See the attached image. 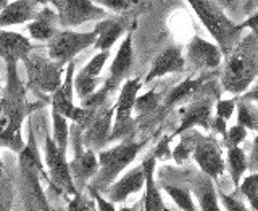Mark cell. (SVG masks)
I'll list each match as a JSON object with an SVG mask.
<instances>
[{
  "label": "cell",
  "instance_id": "6",
  "mask_svg": "<svg viewBox=\"0 0 258 211\" xmlns=\"http://www.w3.org/2000/svg\"><path fill=\"white\" fill-rule=\"evenodd\" d=\"M23 63L28 75V86L36 94L52 95L61 84L64 64L52 60L50 56L34 55L31 52Z\"/></svg>",
  "mask_w": 258,
  "mask_h": 211
},
{
  "label": "cell",
  "instance_id": "21",
  "mask_svg": "<svg viewBox=\"0 0 258 211\" xmlns=\"http://www.w3.org/2000/svg\"><path fill=\"white\" fill-rule=\"evenodd\" d=\"M58 16L52 8H42L36 13V16L28 23V31L31 39L37 42H48L58 31Z\"/></svg>",
  "mask_w": 258,
  "mask_h": 211
},
{
  "label": "cell",
  "instance_id": "29",
  "mask_svg": "<svg viewBox=\"0 0 258 211\" xmlns=\"http://www.w3.org/2000/svg\"><path fill=\"white\" fill-rule=\"evenodd\" d=\"M239 192L244 195L252 209H258V174L252 173L244 177V181L240 179L239 185H237Z\"/></svg>",
  "mask_w": 258,
  "mask_h": 211
},
{
  "label": "cell",
  "instance_id": "23",
  "mask_svg": "<svg viewBox=\"0 0 258 211\" xmlns=\"http://www.w3.org/2000/svg\"><path fill=\"white\" fill-rule=\"evenodd\" d=\"M213 179L208 177L207 174L202 173L194 179V193L199 200L200 209L204 211H218V198H216V192L213 187Z\"/></svg>",
  "mask_w": 258,
  "mask_h": 211
},
{
  "label": "cell",
  "instance_id": "33",
  "mask_svg": "<svg viewBox=\"0 0 258 211\" xmlns=\"http://www.w3.org/2000/svg\"><path fill=\"white\" fill-rule=\"evenodd\" d=\"M94 2L108 8L113 13H129L139 8L144 4V0H94Z\"/></svg>",
  "mask_w": 258,
  "mask_h": 211
},
{
  "label": "cell",
  "instance_id": "12",
  "mask_svg": "<svg viewBox=\"0 0 258 211\" xmlns=\"http://www.w3.org/2000/svg\"><path fill=\"white\" fill-rule=\"evenodd\" d=\"M194 135H196V139H194L190 157H194L202 173L207 174L208 177H212L213 181L220 179L226 169V163H224L220 145L216 144L215 139L202 137L196 131H194Z\"/></svg>",
  "mask_w": 258,
  "mask_h": 211
},
{
  "label": "cell",
  "instance_id": "44",
  "mask_svg": "<svg viewBox=\"0 0 258 211\" xmlns=\"http://www.w3.org/2000/svg\"><path fill=\"white\" fill-rule=\"evenodd\" d=\"M256 20H258V15L253 13L245 23H242V28H244V29H250V32H255V34H256Z\"/></svg>",
  "mask_w": 258,
  "mask_h": 211
},
{
  "label": "cell",
  "instance_id": "47",
  "mask_svg": "<svg viewBox=\"0 0 258 211\" xmlns=\"http://www.w3.org/2000/svg\"><path fill=\"white\" fill-rule=\"evenodd\" d=\"M0 173H4V161L0 158Z\"/></svg>",
  "mask_w": 258,
  "mask_h": 211
},
{
  "label": "cell",
  "instance_id": "26",
  "mask_svg": "<svg viewBox=\"0 0 258 211\" xmlns=\"http://www.w3.org/2000/svg\"><path fill=\"white\" fill-rule=\"evenodd\" d=\"M204 83L202 78H187L185 81H182L181 84H177L171 92L168 94L166 100H165V108H171L177 103H182L184 100L190 99V97L199 91V87Z\"/></svg>",
  "mask_w": 258,
  "mask_h": 211
},
{
  "label": "cell",
  "instance_id": "10",
  "mask_svg": "<svg viewBox=\"0 0 258 211\" xmlns=\"http://www.w3.org/2000/svg\"><path fill=\"white\" fill-rule=\"evenodd\" d=\"M61 28L75 29L89 21L107 18V12L94 0H52Z\"/></svg>",
  "mask_w": 258,
  "mask_h": 211
},
{
  "label": "cell",
  "instance_id": "25",
  "mask_svg": "<svg viewBox=\"0 0 258 211\" xmlns=\"http://www.w3.org/2000/svg\"><path fill=\"white\" fill-rule=\"evenodd\" d=\"M226 165H228L229 174L234 187L237 189L240 179L244 177L245 171L248 169V158L244 149H240V145H234V147H228V153H226Z\"/></svg>",
  "mask_w": 258,
  "mask_h": 211
},
{
  "label": "cell",
  "instance_id": "46",
  "mask_svg": "<svg viewBox=\"0 0 258 211\" xmlns=\"http://www.w3.org/2000/svg\"><path fill=\"white\" fill-rule=\"evenodd\" d=\"M8 4V0H0V12H2V8Z\"/></svg>",
  "mask_w": 258,
  "mask_h": 211
},
{
  "label": "cell",
  "instance_id": "39",
  "mask_svg": "<svg viewBox=\"0 0 258 211\" xmlns=\"http://www.w3.org/2000/svg\"><path fill=\"white\" fill-rule=\"evenodd\" d=\"M234 110H236V99L220 100L216 103V116H220L224 121H229L232 118Z\"/></svg>",
  "mask_w": 258,
  "mask_h": 211
},
{
  "label": "cell",
  "instance_id": "8",
  "mask_svg": "<svg viewBox=\"0 0 258 211\" xmlns=\"http://www.w3.org/2000/svg\"><path fill=\"white\" fill-rule=\"evenodd\" d=\"M44 158H45L44 165L47 168L48 184H50V187L56 193H61V195H75L76 192H79L71 179L67 153L56 147L52 135H48V134L45 135Z\"/></svg>",
  "mask_w": 258,
  "mask_h": 211
},
{
  "label": "cell",
  "instance_id": "28",
  "mask_svg": "<svg viewBox=\"0 0 258 211\" xmlns=\"http://www.w3.org/2000/svg\"><path fill=\"white\" fill-rule=\"evenodd\" d=\"M68 118L60 115L58 111L52 110V124H53V142L61 152L67 153L68 142H70V124Z\"/></svg>",
  "mask_w": 258,
  "mask_h": 211
},
{
  "label": "cell",
  "instance_id": "15",
  "mask_svg": "<svg viewBox=\"0 0 258 211\" xmlns=\"http://www.w3.org/2000/svg\"><path fill=\"white\" fill-rule=\"evenodd\" d=\"M133 32H127L124 40L121 42L118 52L115 55V60H113L111 66H110V76L108 79L102 83V89L107 91V94L110 95L113 91H116V87L123 83L126 79L127 73L133 68Z\"/></svg>",
  "mask_w": 258,
  "mask_h": 211
},
{
  "label": "cell",
  "instance_id": "9",
  "mask_svg": "<svg viewBox=\"0 0 258 211\" xmlns=\"http://www.w3.org/2000/svg\"><path fill=\"white\" fill-rule=\"evenodd\" d=\"M141 78H134L124 81L121 86V91L118 95V102L113 107V123H111V132H110V142L116 139H124L129 137V132L134 126L133 113H134V100L141 91Z\"/></svg>",
  "mask_w": 258,
  "mask_h": 211
},
{
  "label": "cell",
  "instance_id": "17",
  "mask_svg": "<svg viewBox=\"0 0 258 211\" xmlns=\"http://www.w3.org/2000/svg\"><path fill=\"white\" fill-rule=\"evenodd\" d=\"M212 113H213V105H212V100L210 99L192 102L190 105H187V107L179 110L181 124L174 131L173 135L192 131V129L197 127V126L204 127L208 131L210 124H212Z\"/></svg>",
  "mask_w": 258,
  "mask_h": 211
},
{
  "label": "cell",
  "instance_id": "34",
  "mask_svg": "<svg viewBox=\"0 0 258 211\" xmlns=\"http://www.w3.org/2000/svg\"><path fill=\"white\" fill-rule=\"evenodd\" d=\"M108 56H110V50H99V53L94 55L92 60L89 61L79 73L81 75L91 76V78H99L103 66H105V63L108 60Z\"/></svg>",
  "mask_w": 258,
  "mask_h": 211
},
{
  "label": "cell",
  "instance_id": "35",
  "mask_svg": "<svg viewBox=\"0 0 258 211\" xmlns=\"http://www.w3.org/2000/svg\"><path fill=\"white\" fill-rule=\"evenodd\" d=\"M192 147H194V137H184V139L176 145V149L171 153V158L177 165L184 163L192 155Z\"/></svg>",
  "mask_w": 258,
  "mask_h": 211
},
{
  "label": "cell",
  "instance_id": "13",
  "mask_svg": "<svg viewBox=\"0 0 258 211\" xmlns=\"http://www.w3.org/2000/svg\"><path fill=\"white\" fill-rule=\"evenodd\" d=\"M224 55L220 47L213 42L194 36L185 50V61L190 63L194 69H215L223 63Z\"/></svg>",
  "mask_w": 258,
  "mask_h": 211
},
{
  "label": "cell",
  "instance_id": "14",
  "mask_svg": "<svg viewBox=\"0 0 258 211\" xmlns=\"http://www.w3.org/2000/svg\"><path fill=\"white\" fill-rule=\"evenodd\" d=\"M113 108L103 110L99 108L95 111L89 124L83 129V145L92 150H102L110 142L111 123H113Z\"/></svg>",
  "mask_w": 258,
  "mask_h": 211
},
{
  "label": "cell",
  "instance_id": "16",
  "mask_svg": "<svg viewBox=\"0 0 258 211\" xmlns=\"http://www.w3.org/2000/svg\"><path fill=\"white\" fill-rule=\"evenodd\" d=\"M32 52V42L20 32L0 28V58L5 64H18Z\"/></svg>",
  "mask_w": 258,
  "mask_h": 211
},
{
  "label": "cell",
  "instance_id": "36",
  "mask_svg": "<svg viewBox=\"0 0 258 211\" xmlns=\"http://www.w3.org/2000/svg\"><path fill=\"white\" fill-rule=\"evenodd\" d=\"M224 144L228 145V147H234V145H240L247 139V129L240 124H236L232 127H228V131L224 134Z\"/></svg>",
  "mask_w": 258,
  "mask_h": 211
},
{
  "label": "cell",
  "instance_id": "2",
  "mask_svg": "<svg viewBox=\"0 0 258 211\" xmlns=\"http://www.w3.org/2000/svg\"><path fill=\"white\" fill-rule=\"evenodd\" d=\"M258 42L256 34L250 32L245 37H240L232 50L224 55V66L221 75V86L224 92L239 95L247 92L253 84L258 71Z\"/></svg>",
  "mask_w": 258,
  "mask_h": 211
},
{
  "label": "cell",
  "instance_id": "38",
  "mask_svg": "<svg viewBox=\"0 0 258 211\" xmlns=\"http://www.w3.org/2000/svg\"><path fill=\"white\" fill-rule=\"evenodd\" d=\"M12 184L4 177V173H0V209L12 208Z\"/></svg>",
  "mask_w": 258,
  "mask_h": 211
},
{
  "label": "cell",
  "instance_id": "5",
  "mask_svg": "<svg viewBox=\"0 0 258 211\" xmlns=\"http://www.w3.org/2000/svg\"><path fill=\"white\" fill-rule=\"evenodd\" d=\"M187 4L205 29L213 36L223 55L232 50L242 37V23L237 24L226 16L220 4H216L215 0H187Z\"/></svg>",
  "mask_w": 258,
  "mask_h": 211
},
{
  "label": "cell",
  "instance_id": "43",
  "mask_svg": "<svg viewBox=\"0 0 258 211\" xmlns=\"http://www.w3.org/2000/svg\"><path fill=\"white\" fill-rule=\"evenodd\" d=\"M210 129H213L216 134H220L221 137H224L226 131H228V121L221 119L220 116L212 118V124H210Z\"/></svg>",
  "mask_w": 258,
  "mask_h": 211
},
{
  "label": "cell",
  "instance_id": "3",
  "mask_svg": "<svg viewBox=\"0 0 258 211\" xmlns=\"http://www.w3.org/2000/svg\"><path fill=\"white\" fill-rule=\"evenodd\" d=\"M18 166L24 206L29 209H48L50 206H48L45 193L42 187H40V176L47 177V179L48 176L44 168V163L40 161L31 121L28 126V140L24 142L23 149L18 152Z\"/></svg>",
  "mask_w": 258,
  "mask_h": 211
},
{
  "label": "cell",
  "instance_id": "41",
  "mask_svg": "<svg viewBox=\"0 0 258 211\" xmlns=\"http://www.w3.org/2000/svg\"><path fill=\"white\" fill-rule=\"evenodd\" d=\"M89 193H91V197L94 198L95 201V209H102V211H113L116 209V205L111 203V201L108 198H105L102 195V192H97V190H89Z\"/></svg>",
  "mask_w": 258,
  "mask_h": 211
},
{
  "label": "cell",
  "instance_id": "22",
  "mask_svg": "<svg viewBox=\"0 0 258 211\" xmlns=\"http://www.w3.org/2000/svg\"><path fill=\"white\" fill-rule=\"evenodd\" d=\"M36 4L31 0H13L8 2L0 12V28L18 26V24L29 23L36 16Z\"/></svg>",
  "mask_w": 258,
  "mask_h": 211
},
{
  "label": "cell",
  "instance_id": "27",
  "mask_svg": "<svg viewBox=\"0 0 258 211\" xmlns=\"http://www.w3.org/2000/svg\"><path fill=\"white\" fill-rule=\"evenodd\" d=\"M236 110H237V124L244 126L247 131H256L258 127V116L256 107L253 100L250 99H236Z\"/></svg>",
  "mask_w": 258,
  "mask_h": 211
},
{
  "label": "cell",
  "instance_id": "45",
  "mask_svg": "<svg viewBox=\"0 0 258 211\" xmlns=\"http://www.w3.org/2000/svg\"><path fill=\"white\" fill-rule=\"evenodd\" d=\"M31 2H34L36 5H39V4H48V2H52V0H31Z\"/></svg>",
  "mask_w": 258,
  "mask_h": 211
},
{
  "label": "cell",
  "instance_id": "40",
  "mask_svg": "<svg viewBox=\"0 0 258 211\" xmlns=\"http://www.w3.org/2000/svg\"><path fill=\"white\" fill-rule=\"evenodd\" d=\"M171 139H173V135H165L163 139L158 142L155 153H153V157H155L157 160L171 158V152H169V142H171Z\"/></svg>",
  "mask_w": 258,
  "mask_h": 211
},
{
  "label": "cell",
  "instance_id": "19",
  "mask_svg": "<svg viewBox=\"0 0 258 211\" xmlns=\"http://www.w3.org/2000/svg\"><path fill=\"white\" fill-rule=\"evenodd\" d=\"M185 68V60L182 56V52L179 47L169 45L165 50H161L158 56L153 60L152 66L145 76V84L152 83L158 78H163L169 73H181Z\"/></svg>",
  "mask_w": 258,
  "mask_h": 211
},
{
  "label": "cell",
  "instance_id": "11",
  "mask_svg": "<svg viewBox=\"0 0 258 211\" xmlns=\"http://www.w3.org/2000/svg\"><path fill=\"white\" fill-rule=\"evenodd\" d=\"M70 135H73V145H75V157L68 163L71 179L76 189H84L99 169V160H97L95 150L87 149L83 145V129L76 123L75 127L70 129Z\"/></svg>",
  "mask_w": 258,
  "mask_h": 211
},
{
  "label": "cell",
  "instance_id": "48",
  "mask_svg": "<svg viewBox=\"0 0 258 211\" xmlns=\"http://www.w3.org/2000/svg\"><path fill=\"white\" fill-rule=\"evenodd\" d=\"M0 95H2V89H0Z\"/></svg>",
  "mask_w": 258,
  "mask_h": 211
},
{
  "label": "cell",
  "instance_id": "31",
  "mask_svg": "<svg viewBox=\"0 0 258 211\" xmlns=\"http://www.w3.org/2000/svg\"><path fill=\"white\" fill-rule=\"evenodd\" d=\"M158 103H160V95L155 91H149L144 95L137 94L134 100V111H137V115L142 118L145 115H149V113L155 111Z\"/></svg>",
  "mask_w": 258,
  "mask_h": 211
},
{
  "label": "cell",
  "instance_id": "42",
  "mask_svg": "<svg viewBox=\"0 0 258 211\" xmlns=\"http://www.w3.org/2000/svg\"><path fill=\"white\" fill-rule=\"evenodd\" d=\"M220 197H221V201L226 209L229 211H245V205H242L237 198H234L232 195H226V193L220 192Z\"/></svg>",
  "mask_w": 258,
  "mask_h": 211
},
{
  "label": "cell",
  "instance_id": "32",
  "mask_svg": "<svg viewBox=\"0 0 258 211\" xmlns=\"http://www.w3.org/2000/svg\"><path fill=\"white\" fill-rule=\"evenodd\" d=\"M73 84H75V92L79 95V99H83V97L92 94L94 91L99 89V86L102 84V79L100 76L99 78H91V76H86V75H78L75 76V81H73Z\"/></svg>",
  "mask_w": 258,
  "mask_h": 211
},
{
  "label": "cell",
  "instance_id": "20",
  "mask_svg": "<svg viewBox=\"0 0 258 211\" xmlns=\"http://www.w3.org/2000/svg\"><path fill=\"white\" fill-rule=\"evenodd\" d=\"M155 165H157V158L153 155L149 157V158H145V161L142 163L144 189H145L144 209H147V211H165L166 206L163 203V198H161L158 184L155 181Z\"/></svg>",
  "mask_w": 258,
  "mask_h": 211
},
{
  "label": "cell",
  "instance_id": "1",
  "mask_svg": "<svg viewBox=\"0 0 258 211\" xmlns=\"http://www.w3.org/2000/svg\"><path fill=\"white\" fill-rule=\"evenodd\" d=\"M32 107L26 100V87L18 76V64H7V87L0 95V147L18 153L23 145V121Z\"/></svg>",
  "mask_w": 258,
  "mask_h": 211
},
{
  "label": "cell",
  "instance_id": "18",
  "mask_svg": "<svg viewBox=\"0 0 258 211\" xmlns=\"http://www.w3.org/2000/svg\"><path fill=\"white\" fill-rule=\"evenodd\" d=\"M144 187V169L142 165L133 168L131 171L126 173L124 176H121L119 179L113 181L107 189L102 193L107 197L111 203H121L124 201L129 195L137 193Z\"/></svg>",
  "mask_w": 258,
  "mask_h": 211
},
{
  "label": "cell",
  "instance_id": "7",
  "mask_svg": "<svg viewBox=\"0 0 258 211\" xmlns=\"http://www.w3.org/2000/svg\"><path fill=\"white\" fill-rule=\"evenodd\" d=\"M95 37L97 28L91 32H78L63 28L61 31H56V34L47 42V53L52 60L67 64L78 53L86 50L87 47H92Z\"/></svg>",
  "mask_w": 258,
  "mask_h": 211
},
{
  "label": "cell",
  "instance_id": "4",
  "mask_svg": "<svg viewBox=\"0 0 258 211\" xmlns=\"http://www.w3.org/2000/svg\"><path fill=\"white\" fill-rule=\"evenodd\" d=\"M149 140L150 139L134 140L129 139V137H124V140L119 142L116 147H111L107 150L102 149L99 155H97L99 169H97L94 177L86 185L87 190L103 192L129 166V163H133L137 153L149 144Z\"/></svg>",
  "mask_w": 258,
  "mask_h": 211
},
{
  "label": "cell",
  "instance_id": "24",
  "mask_svg": "<svg viewBox=\"0 0 258 211\" xmlns=\"http://www.w3.org/2000/svg\"><path fill=\"white\" fill-rule=\"evenodd\" d=\"M95 28L97 37L92 47L97 50H110L124 31V26L119 21H100Z\"/></svg>",
  "mask_w": 258,
  "mask_h": 211
},
{
  "label": "cell",
  "instance_id": "37",
  "mask_svg": "<svg viewBox=\"0 0 258 211\" xmlns=\"http://www.w3.org/2000/svg\"><path fill=\"white\" fill-rule=\"evenodd\" d=\"M71 201L68 203V209L71 211H87V209H95V201L94 198L84 197L81 192H76L75 195H71Z\"/></svg>",
  "mask_w": 258,
  "mask_h": 211
},
{
  "label": "cell",
  "instance_id": "30",
  "mask_svg": "<svg viewBox=\"0 0 258 211\" xmlns=\"http://www.w3.org/2000/svg\"><path fill=\"white\" fill-rule=\"evenodd\" d=\"M163 190L173 198V201L176 203L177 208L185 209V211H194V209H196L192 195H190V192L187 189L176 187V185H169V184H163Z\"/></svg>",
  "mask_w": 258,
  "mask_h": 211
}]
</instances>
